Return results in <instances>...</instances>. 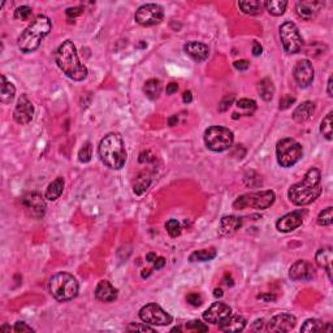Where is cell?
<instances>
[{
    "instance_id": "60d3db41",
    "label": "cell",
    "mask_w": 333,
    "mask_h": 333,
    "mask_svg": "<svg viewBox=\"0 0 333 333\" xmlns=\"http://www.w3.org/2000/svg\"><path fill=\"white\" fill-rule=\"evenodd\" d=\"M185 328L188 331H195V332H207L209 331V327L206 326L205 323L199 322V320H192L186 323Z\"/></svg>"
},
{
    "instance_id": "3957f363",
    "label": "cell",
    "mask_w": 333,
    "mask_h": 333,
    "mask_svg": "<svg viewBox=\"0 0 333 333\" xmlns=\"http://www.w3.org/2000/svg\"><path fill=\"white\" fill-rule=\"evenodd\" d=\"M98 152L102 163L108 168L121 169L126 163V150L122 137L118 133H108L105 135L99 143Z\"/></svg>"
},
{
    "instance_id": "ab89813d",
    "label": "cell",
    "mask_w": 333,
    "mask_h": 333,
    "mask_svg": "<svg viewBox=\"0 0 333 333\" xmlns=\"http://www.w3.org/2000/svg\"><path fill=\"white\" fill-rule=\"evenodd\" d=\"M31 13H33V10H31L30 7H27V5H21V7H18L16 10H14V18H16V20L26 21L30 18Z\"/></svg>"
},
{
    "instance_id": "d590c367",
    "label": "cell",
    "mask_w": 333,
    "mask_h": 333,
    "mask_svg": "<svg viewBox=\"0 0 333 333\" xmlns=\"http://www.w3.org/2000/svg\"><path fill=\"white\" fill-rule=\"evenodd\" d=\"M150 184H151V180L148 179V177H146V176H139L138 179L135 180L134 189L133 190H134V193L137 195H142L147 190Z\"/></svg>"
},
{
    "instance_id": "ffe728a7",
    "label": "cell",
    "mask_w": 333,
    "mask_h": 333,
    "mask_svg": "<svg viewBox=\"0 0 333 333\" xmlns=\"http://www.w3.org/2000/svg\"><path fill=\"white\" fill-rule=\"evenodd\" d=\"M184 51L186 52V55L192 57L193 60L198 61V63L205 61L210 55L209 46H206L205 43H201V42H188L184 46Z\"/></svg>"
},
{
    "instance_id": "603a6c76",
    "label": "cell",
    "mask_w": 333,
    "mask_h": 333,
    "mask_svg": "<svg viewBox=\"0 0 333 333\" xmlns=\"http://www.w3.org/2000/svg\"><path fill=\"white\" fill-rule=\"evenodd\" d=\"M241 225H242V219L238 216H222L220 220V233L222 236H230L234 232H237L241 228Z\"/></svg>"
},
{
    "instance_id": "7dc6e473",
    "label": "cell",
    "mask_w": 333,
    "mask_h": 333,
    "mask_svg": "<svg viewBox=\"0 0 333 333\" xmlns=\"http://www.w3.org/2000/svg\"><path fill=\"white\" fill-rule=\"evenodd\" d=\"M65 13H67V16L69 17V18H72V17H77V16H81V14L84 13V8H82V7H73V8H68V9L65 10Z\"/></svg>"
},
{
    "instance_id": "db71d44e",
    "label": "cell",
    "mask_w": 333,
    "mask_h": 333,
    "mask_svg": "<svg viewBox=\"0 0 333 333\" xmlns=\"http://www.w3.org/2000/svg\"><path fill=\"white\" fill-rule=\"evenodd\" d=\"M182 101H184V103H186V105H188V103H190V102L193 101L192 91H185V93H184V95H182Z\"/></svg>"
},
{
    "instance_id": "5b68a950",
    "label": "cell",
    "mask_w": 333,
    "mask_h": 333,
    "mask_svg": "<svg viewBox=\"0 0 333 333\" xmlns=\"http://www.w3.org/2000/svg\"><path fill=\"white\" fill-rule=\"evenodd\" d=\"M48 290L51 296L59 302H68L76 298L80 290V285L76 277L71 273L59 272L48 281Z\"/></svg>"
},
{
    "instance_id": "d4e9b609",
    "label": "cell",
    "mask_w": 333,
    "mask_h": 333,
    "mask_svg": "<svg viewBox=\"0 0 333 333\" xmlns=\"http://www.w3.org/2000/svg\"><path fill=\"white\" fill-rule=\"evenodd\" d=\"M246 319L241 315H232L219 326V330L222 332H241L245 330L246 327Z\"/></svg>"
},
{
    "instance_id": "74e56055",
    "label": "cell",
    "mask_w": 333,
    "mask_h": 333,
    "mask_svg": "<svg viewBox=\"0 0 333 333\" xmlns=\"http://www.w3.org/2000/svg\"><path fill=\"white\" fill-rule=\"evenodd\" d=\"M237 107L241 108V110H246V116H250L252 112L256 110V103L252 99H247V98H243V99H239L237 102Z\"/></svg>"
},
{
    "instance_id": "4fadbf2b",
    "label": "cell",
    "mask_w": 333,
    "mask_h": 333,
    "mask_svg": "<svg viewBox=\"0 0 333 333\" xmlns=\"http://www.w3.org/2000/svg\"><path fill=\"white\" fill-rule=\"evenodd\" d=\"M293 74H294V80L298 84V86L302 89H306L313 84L314 77H315V71H314L311 61L303 59V60L297 61Z\"/></svg>"
},
{
    "instance_id": "b9f144b4",
    "label": "cell",
    "mask_w": 333,
    "mask_h": 333,
    "mask_svg": "<svg viewBox=\"0 0 333 333\" xmlns=\"http://www.w3.org/2000/svg\"><path fill=\"white\" fill-rule=\"evenodd\" d=\"M234 103V95L230 94V95H225V97L222 98V101H220L219 103V111L220 112H225L228 111L229 108H230V106Z\"/></svg>"
},
{
    "instance_id": "6da1fadb",
    "label": "cell",
    "mask_w": 333,
    "mask_h": 333,
    "mask_svg": "<svg viewBox=\"0 0 333 333\" xmlns=\"http://www.w3.org/2000/svg\"><path fill=\"white\" fill-rule=\"evenodd\" d=\"M322 189V172L318 168H310L302 181L290 186L288 198L293 205L307 206L319 198Z\"/></svg>"
},
{
    "instance_id": "816d5d0a",
    "label": "cell",
    "mask_w": 333,
    "mask_h": 333,
    "mask_svg": "<svg viewBox=\"0 0 333 333\" xmlns=\"http://www.w3.org/2000/svg\"><path fill=\"white\" fill-rule=\"evenodd\" d=\"M164 264H165V259L163 258V256H160V258H156V259H155V262H154V268L155 269H160V268H163V267H164Z\"/></svg>"
},
{
    "instance_id": "e0dca14e",
    "label": "cell",
    "mask_w": 333,
    "mask_h": 333,
    "mask_svg": "<svg viewBox=\"0 0 333 333\" xmlns=\"http://www.w3.org/2000/svg\"><path fill=\"white\" fill-rule=\"evenodd\" d=\"M264 331L267 332H289L297 324L296 317L290 314H279L276 317L271 318L268 323H264Z\"/></svg>"
},
{
    "instance_id": "91938a15",
    "label": "cell",
    "mask_w": 333,
    "mask_h": 333,
    "mask_svg": "<svg viewBox=\"0 0 333 333\" xmlns=\"http://www.w3.org/2000/svg\"><path fill=\"white\" fill-rule=\"evenodd\" d=\"M214 296H215V297H222V290L220 289V288H216V289L214 290Z\"/></svg>"
},
{
    "instance_id": "d6986e66",
    "label": "cell",
    "mask_w": 333,
    "mask_h": 333,
    "mask_svg": "<svg viewBox=\"0 0 333 333\" xmlns=\"http://www.w3.org/2000/svg\"><path fill=\"white\" fill-rule=\"evenodd\" d=\"M324 5L323 1H298L296 5V12L298 17H301L305 21H311L318 16L322 7Z\"/></svg>"
},
{
    "instance_id": "9f6ffc18",
    "label": "cell",
    "mask_w": 333,
    "mask_h": 333,
    "mask_svg": "<svg viewBox=\"0 0 333 333\" xmlns=\"http://www.w3.org/2000/svg\"><path fill=\"white\" fill-rule=\"evenodd\" d=\"M177 122H179V117H177V114H173V116H171V117L168 118L169 126H175V125H177Z\"/></svg>"
},
{
    "instance_id": "5bb4252c",
    "label": "cell",
    "mask_w": 333,
    "mask_h": 333,
    "mask_svg": "<svg viewBox=\"0 0 333 333\" xmlns=\"http://www.w3.org/2000/svg\"><path fill=\"white\" fill-rule=\"evenodd\" d=\"M232 314V309L224 302H215L214 305L209 307L203 313V319L207 322V323L216 324V326H220L222 323H224Z\"/></svg>"
},
{
    "instance_id": "4dcf8cb0",
    "label": "cell",
    "mask_w": 333,
    "mask_h": 333,
    "mask_svg": "<svg viewBox=\"0 0 333 333\" xmlns=\"http://www.w3.org/2000/svg\"><path fill=\"white\" fill-rule=\"evenodd\" d=\"M258 91H259V95L263 101L269 102L272 101L273 94H275V86L269 78H263L258 84Z\"/></svg>"
},
{
    "instance_id": "7a4b0ae2",
    "label": "cell",
    "mask_w": 333,
    "mask_h": 333,
    "mask_svg": "<svg viewBox=\"0 0 333 333\" xmlns=\"http://www.w3.org/2000/svg\"><path fill=\"white\" fill-rule=\"evenodd\" d=\"M55 61L63 73L73 81H84L88 77V68L78 59L77 50L72 41H65L55 52Z\"/></svg>"
},
{
    "instance_id": "f5cc1de1",
    "label": "cell",
    "mask_w": 333,
    "mask_h": 333,
    "mask_svg": "<svg viewBox=\"0 0 333 333\" xmlns=\"http://www.w3.org/2000/svg\"><path fill=\"white\" fill-rule=\"evenodd\" d=\"M259 300L266 301V302H271V301H276V296H273V294H259L258 296Z\"/></svg>"
},
{
    "instance_id": "f1b7e54d",
    "label": "cell",
    "mask_w": 333,
    "mask_h": 333,
    "mask_svg": "<svg viewBox=\"0 0 333 333\" xmlns=\"http://www.w3.org/2000/svg\"><path fill=\"white\" fill-rule=\"evenodd\" d=\"M238 7L241 8L243 13L250 16L260 14L264 9V3L260 0H247V1H238Z\"/></svg>"
},
{
    "instance_id": "8d00e7d4",
    "label": "cell",
    "mask_w": 333,
    "mask_h": 333,
    "mask_svg": "<svg viewBox=\"0 0 333 333\" xmlns=\"http://www.w3.org/2000/svg\"><path fill=\"white\" fill-rule=\"evenodd\" d=\"M91 156H93V146H91L90 142H86V143L80 148V152H78V160L81 163H89L91 160Z\"/></svg>"
},
{
    "instance_id": "277c9868",
    "label": "cell",
    "mask_w": 333,
    "mask_h": 333,
    "mask_svg": "<svg viewBox=\"0 0 333 333\" xmlns=\"http://www.w3.org/2000/svg\"><path fill=\"white\" fill-rule=\"evenodd\" d=\"M51 27H52V24L47 16H44V14L37 16L17 39L18 48L25 54L38 50L41 46L42 39L50 34Z\"/></svg>"
},
{
    "instance_id": "681fc988",
    "label": "cell",
    "mask_w": 333,
    "mask_h": 333,
    "mask_svg": "<svg viewBox=\"0 0 333 333\" xmlns=\"http://www.w3.org/2000/svg\"><path fill=\"white\" fill-rule=\"evenodd\" d=\"M262 52H263V47L260 46L259 42H254V43H252V55H254V56H260Z\"/></svg>"
},
{
    "instance_id": "83f0119b",
    "label": "cell",
    "mask_w": 333,
    "mask_h": 333,
    "mask_svg": "<svg viewBox=\"0 0 333 333\" xmlns=\"http://www.w3.org/2000/svg\"><path fill=\"white\" fill-rule=\"evenodd\" d=\"M64 179L63 177H57L54 181L51 182L48 185L47 190H46V194H44V198L48 199V201H56L57 198H60V195L63 194V190H64Z\"/></svg>"
},
{
    "instance_id": "c3c4849f",
    "label": "cell",
    "mask_w": 333,
    "mask_h": 333,
    "mask_svg": "<svg viewBox=\"0 0 333 333\" xmlns=\"http://www.w3.org/2000/svg\"><path fill=\"white\" fill-rule=\"evenodd\" d=\"M237 71H247L250 67V63L247 60H237L233 63Z\"/></svg>"
},
{
    "instance_id": "ee69618b",
    "label": "cell",
    "mask_w": 333,
    "mask_h": 333,
    "mask_svg": "<svg viewBox=\"0 0 333 333\" xmlns=\"http://www.w3.org/2000/svg\"><path fill=\"white\" fill-rule=\"evenodd\" d=\"M294 102H296V98L293 97V95H285V97H283L281 99H280L279 108L281 110V111H284V110H288V108H289L290 106L294 103Z\"/></svg>"
},
{
    "instance_id": "836d02e7",
    "label": "cell",
    "mask_w": 333,
    "mask_h": 333,
    "mask_svg": "<svg viewBox=\"0 0 333 333\" xmlns=\"http://www.w3.org/2000/svg\"><path fill=\"white\" fill-rule=\"evenodd\" d=\"M332 116L333 113L330 112L326 117L320 122V133L323 134V137L328 141H332L333 138V130H332Z\"/></svg>"
},
{
    "instance_id": "f907efd6",
    "label": "cell",
    "mask_w": 333,
    "mask_h": 333,
    "mask_svg": "<svg viewBox=\"0 0 333 333\" xmlns=\"http://www.w3.org/2000/svg\"><path fill=\"white\" fill-rule=\"evenodd\" d=\"M177 90H179V85L176 84V82H171V84L167 86V89H165V91H167V94L168 95H173L175 93H177Z\"/></svg>"
},
{
    "instance_id": "bcb514c9",
    "label": "cell",
    "mask_w": 333,
    "mask_h": 333,
    "mask_svg": "<svg viewBox=\"0 0 333 333\" xmlns=\"http://www.w3.org/2000/svg\"><path fill=\"white\" fill-rule=\"evenodd\" d=\"M186 301H188L192 306H201L203 302L202 297L199 296L198 293H192V294H189V296L186 297Z\"/></svg>"
},
{
    "instance_id": "f35d334b",
    "label": "cell",
    "mask_w": 333,
    "mask_h": 333,
    "mask_svg": "<svg viewBox=\"0 0 333 333\" xmlns=\"http://www.w3.org/2000/svg\"><path fill=\"white\" fill-rule=\"evenodd\" d=\"M165 229H167V232L171 237H179L181 234V225H180V222L175 219H171L168 222H165Z\"/></svg>"
},
{
    "instance_id": "2e32d148",
    "label": "cell",
    "mask_w": 333,
    "mask_h": 333,
    "mask_svg": "<svg viewBox=\"0 0 333 333\" xmlns=\"http://www.w3.org/2000/svg\"><path fill=\"white\" fill-rule=\"evenodd\" d=\"M317 276V271L313 263L307 260H297L289 269V277L294 281H310Z\"/></svg>"
},
{
    "instance_id": "7402d4cb",
    "label": "cell",
    "mask_w": 333,
    "mask_h": 333,
    "mask_svg": "<svg viewBox=\"0 0 333 333\" xmlns=\"http://www.w3.org/2000/svg\"><path fill=\"white\" fill-rule=\"evenodd\" d=\"M332 260H333V250L331 246H326L318 250L315 255V262L320 268H323L327 272L330 280H332Z\"/></svg>"
},
{
    "instance_id": "11a10c76",
    "label": "cell",
    "mask_w": 333,
    "mask_h": 333,
    "mask_svg": "<svg viewBox=\"0 0 333 333\" xmlns=\"http://www.w3.org/2000/svg\"><path fill=\"white\" fill-rule=\"evenodd\" d=\"M332 82H333V77H332V76H331V77L328 78V82H327V84H328V86H327V91H328V97H331V98L333 97V93H332Z\"/></svg>"
},
{
    "instance_id": "30bf717a",
    "label": "cell",
    "mask_w": 333,
    "mask_h": 333,
    "mask_svg": "<svg viewBox=\"0 0 333 333\" xmlns=\"http://www.w3.org/2000/svg\"><path fill=\"white\" fill-rule=\"evenodd\" d=\"M139 318L143 323L150 326H168L173 318L156 303H148L139 310Z\"/></svg>"
},
{
    "instance_id": "44dd1931",
    "label": "cell",
    "mask_w": 333,
    "mask_h": 333,
    "mask_svg": "<svg viewBox=\"0 0 333 333\" xmlns=\"http://www.w3.org/2000/svg\"><path fill=\"white\" fill-rule=\"evenodd\" d=\"M95 298L101 302H113L117 298V290L107 280H102L95 288Z\"/></svg>"
},
{
    "instance_id": "9a60e30c",
    "label": "cell",
    "mask_w": 333,
    "mask_h": 333,
    "mask_svg": "<svg viewBox=\"0 0 333 333\" xmlns=\"http://www.w3.org/2000/svg\"><path fill=\"white\" fill-rule=\"evenodd\" d=\"M34 116V106L29 98L25 94L21 95L17 101V105L13 111V118L17 124L26 125L33 120Z\"/></svg>"
},
{
    "instance_id": "6f0895ef",
    "label": "cell",
    "mask_w": 333,
    "mask_h": 333,
    "mask_svg": "<svg viewBox=\"0 0 333 333\" xmlns=\"http://www.w3.org/2000/svg\"><path fill=\"white\" fill-rule=\"evenodd\" d=\"M155 259H156V254H154V252H148L147 255H146V260L150 263L155 262Z\"/></svg>"
},
{
    "instance_id": "4316f807",
    "label": "cell",
    "mask_w": 333,
    "mask_h": 333,
    "mask_svg": "<svg viewBox=\"0 0 333 333\" xmlns=\"http://www.w3.org/2000/svg\"><path fill=\"white\" fill-rule=\"evenodd\" d=\"M331 323H323L319 319H307L301 327V332H331Z\"/></svg>"
},
{
    "instance_id": "52a82bcc",
    "label": "cell",
    "mask_w": 333,
    "mask_h": 333,
    "mask_svg": "<svg viewBox=\"0 0 333 333\" xmlns=\"http://www.w3.org/2000/svg\"><path fill=\"white\" fill-rule=\"evenodd\" d=\"M233 142H234L233 131L225 126H210L205 131V143L211 151H226L232 147Z\"/></svg>"
},
{
    "instance_id": "484cf974",
    "label": "cell",
    "mask_w": 333,
    "mask_h": 333,
    "mask_svg": "<svg viewBox=\"0 0 333 333\" xmlns=\"http://www.w3.org/2000/svg\"><path fill=\"white\" fill-rule=\"evenodd\" d=\"M16 95V88L12 82H9L5 78V76H1V84H0V101L3 105H9L14 99Z\"/></svg>"
},
{
    "instance_id": "680465c9",
    "label": "cell",
    "mask_w": 333,
    "mask_h": 333,
    "mask_svg": "<svg viewBox=\"0 0 333 333\" xmlns=\"http://www.w3.org/2000/svg\"><path fill=\"white\" fill-rule=\"evenodd\" d=\"M150 275H151V269H143V271H142V273H141V276L143 277V279L148 277Z\"/></svg>"
},
{
    "instance_id": "cb8c5ba5",
    "label": "cell",
    "mask_w": 333,
    "mask_h": 333,
    "mask_svg": "<svg viewBox=\"0 0 333 333\" xmlns=\"http://www.w3.org/2000/svg\"><path fill=\"white\" fill-rule=\"evenodd\" d=\"M314 112H315V105H314L313 102H303L302 105H300L294 110L293 118L298 124H302V122H306L307 120L313 117Z\"/></svg>"
},
{
    "instance_id": "6125c7cd",
    "label": "cell",
    "mask_w": 333,
    "mask_h": 333,
    "mask_svg": "<svg viewBox=\"0 0 333 333\" xmlns=\"http://www.w3.org/2000/svg\"><path fill=\"white\" fill-rule=\"evenodd\" d=\"M172 331H173V332H176V331H179V332H180V331H181V328H180V327H176V328H173V330H172Z\"/></svg>"
},
{
    "instance_id": "1f68e13d",
    "label": "cell",
    "mask_w": 333,
    "mask_h": 333,
    "mask_svg": "<svg viewBox=\"0 0 333 333\" xmlns=\"http://www.w3.org/2000/svg\"><path fill=\"white\" fill-rule=\"evenodd\" d=\"M286 5H288V1L285 0H268L264 3V8L268 10V13L276 17L284 14Z\"/></svg>"
},
{
    "instance_id": "f546056e",
    "label": "cell",
    "mask_w": 333,
    "mask_h": 333,
    "mask_svg": "<svg viewBox=\"0 0 333 333\" xmlns=\"http://www.w3.org/2000/svg\"><path fill=\"white\" fill-rule=\"evenodd\" d=\"M143 93H145L146 97L150 99V101H155L160 97V93H162V84L159 80L156 78H151L148 81L145 82V86H143Z\"/></svg>"
},
{
    "instance_id": "94428289",
    "label": "cell",
    "mask_w": 333,
    "mask_h": 333,
    "mask_svg": "<svg viewBox=\"0 0 333 333\" xmlns=\"http://www.w3.org/2000/svg\"><path fill=\"white\" fill-rule=\"evenodd\" d=\"M1 331H9V332H10V328L7 326H3V327H1Z\"/></svg>"
},
{
    "instance_id": "8992f818",
    "label": "cell",
    "mask_w": 333,
    "mask_h": 333,
    "mask_svg": "<svg viewBox=\"0 0 333 333\" xmlns=\"http://www.w3.org/2000/svg\"><path fill=\"white\" fill-rule=\"evenodd\" d=\"M275 199H276V195H275L272 190L247 193V194L238 197L234 201V203H233V207L236 210H267L273 205Z\"/></svg>"
},
{
    "instance_id": "ba28073f",
    "label": "cell",
    "mask_w": 333,
    "mask_h": 333,
    "mask_svg": "<svg viewBox=\"0 0 333 333\" xmlns=\"http://www.w3.org/2000/svg\"><path fill=\"white\" fill-rule=\"evenodd\" d=\"M303 155L302 146L293 138H284L277 142L276 158L277 163L284 168H289L300 162Z\"/></svg>"
},
{
    "instance_id": "7bdbcfd3",
    "label": "cell",
    "mask_w": 333,
    "mask_h": 333,
    "mask_svg": "<svg viewBox=\"0 0 333 333\" xmlns=\"http://www.w3.org/2000/svg\"><path fill=\"white\" fill-rule=\"evenodd\" d=\"M126 331H141V332H155L154 328L148 327L147 324H137V323H130L126 327Z\"/></svg>"
},
{
    "instance_id": "9c48e42d",
    "label": "cell",
    "mask_w": 333,
    "mask_h": 333,
    "mask_svg": "<svg viewBox=\"0 0 333 333\" xmlns=\"http://www.w3.org/2000/svg\"><path fill=\"white\" fill-rule=\"evenodd\" d=\"M280 39L283 43L284 50L288 54H298L303 46V39L301 37L300 30L296 24H293L290 21L284 22L280 26Z\"/></svg>"
},
{
    "instance_id": "d6a6232c",
    "label": "cell",
    "mask_w": 333,
    "mask_h": 333,
    "mask_svg": "<svg viewBox=\"0 0 333 333\" xmlns=\"http://www.w3.org/2000/svg\"><path fill=\"white\" fill-rule=\"evenodd\" d=\"M216 250L215 249H205V250H199V251H194L192 255L189 256V260L190 262H209L212 260L216 256Z\"/></svg>"
},
{
    "instance_id": "7c38bea8",
    "label": "cell",
    "mask_w": 333,
    "mask_h": 333,
    "mask_svg": "<svg viewBox=\"0 0 333 333\" xmlns=\"http://www.w3.org/2000/svg\"><path fill=\"white\" fill-rule=\"evenodd\" d=\"M21 202H22V205H24V207L31 218L42 219L46 214L47 205H46V201L39 193H27L22 197Z\"/></svg>"
},
{
    "instance_id": "f6af8a7d",
    "label": "cell",
    "mask_w": 333,
    "mask_h": 333,
    "mask_svg": "<svg viewBox=\"0 0 333 333\" xmlns=\"http://www.w3.org/2000/svg\"><path fill=\"white\" fill-rule=\"evenodd\" d=\"M13 331L17 333H24V332H35L34 328H31L30 326H27L25 322H17L13 327Z\"/></svg>"
},
{
    "instance_id": "ac0fdd59",
    "label": "cell",
    "mask_w": 333,
    "mask_h": 333,
    "mask_svg": "<svg viewBox=\"0 0 333 333\" xmlns=\"http://www.w3.org/2000/svg\"><path fill=\"white\" fill-rule=\"evenodd\" d=\"M305 215H306V211H302V210H297V211L286 214L281 219L277 220V230L283 233H289L292 230H294V229L300 228L302 225Z\"/></svg>"
},
{
    "instance_id": "8fae6325",
    "label": "cell",
    "mask_w": 333,
    "mask_h": 333,
    "mask_svg": "<svg viewBox=\"0 0 333 333\" xmlns=\"http://www.w3.org/2000/svg\"><path fill=\"white\" fill-rule=\"evenodd\" d=\"M164 17V10L159 4H143L135 12V21L142 26H154L162 22Z\"/></svg>"
},
{
    "instance_id": "e575fe53",
    "label": "cell",
    "mask_w": 333,
    "mask_h": 333,
    "mask_svg": "<svg viewBox=\"0 0 333 333\" xmlns=\"http://www.w3.org/2000/svg\"><path fill=\"white\" fill-rule=\"evenodd\" d=\"M333 222V207H327L326 210L320 212L318 216V224L322 226L332 225Z\"/></svg>"
}]
</instances>
